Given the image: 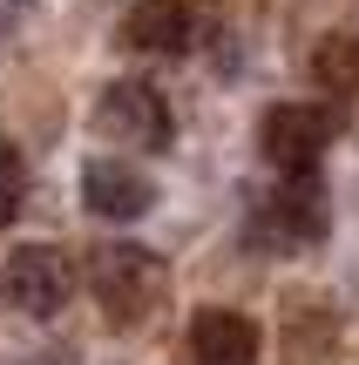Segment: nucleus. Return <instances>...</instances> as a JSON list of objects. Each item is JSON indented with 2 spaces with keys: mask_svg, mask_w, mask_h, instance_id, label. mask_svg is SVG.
<instances>
[{
  "mask_svg": "<svg viewBox=\"0 0 359 365\" xmlns=\"http://www.w3.org/2000/svg\"><path fill=\"white\" fill-rule=\"evenodd\" d=\"M95 291H102V304L116 318H143L149 304L163 298V257L156 250H143V244H116V250H102L95 257Z\"/></svg>",
  "mask_w": 359,
  "mask_h": 365,
  "instance_id": "f257e3e1",
  "label": "nucleus"
},
{
  "mask_svg": "<svg viewBox=\"0 0 359 365\" xmlns=\"http://www.w3.org/2000/svg\"><path fill=\"white\" fill-rule=\"evenodd\" d=\"M325 143H333V115H325V108L278 102V108L265 115V156L278 163L285 176H305L312 163L325 156Z\"/></svg>",
  "mask_w": 359,
  "mask_h": 365,
  "instance_id": "f03ea898",
  "label": "nucleus"
},
{
  "mask_svg": "<svg viewBox=\"0 0 359 365\" xmlns=\"http://www.w3.org/2000/svg\"><path fill=\"white\" fill-rule=\"evenodd\" d=\"M68 291H75V277H68V257L54 244H21L7 257V298L21 304V312L54 318L68 304Z\"/></svg>",
  "mask_w": 359,
  "mask_h": 365,
  "instance_id": "7ed1b4c3",
  "label": "nucleus"
},
{
  "mask_svg": "<svg viewBox=\"0 0 359 365\" xmlns=\"http://www.w3.org/2000/svg\"><path fill=\"white\" fill-rule=\"evenodd\" d=\"M102 129L122 135V143H136V149H163L170 143V102H163V88H149V81H116V88L102 95Z\"/></svg>",
  "mask_w": 359,
  "mask_h": 365,
  "instance_id": "20e7f679",
  "label": "nucleus"
},
{
  "mask_svg": "<svg viewBox=\"0 0 359 365\" xmlns=\"http://www.w3.org/2000/svg\"><path fill=\"white\" fill-rule=\"evenodd\" d=\"M81 203H89V217H102V223H136L149 203H156V190H149L143 170L95 156V163H81Z\"/></svg>",
  "mask_w": 359,
  "mask_h": 365,
  "instance_id": "39448f33",
  "label": "nucleus"
},
{
  "mask_svg": "<svg viewBox=\"0 0 359 365\" xmlns=\"http://www.w3.org/2000/svg\"><path fill=\"white\" fill-rule=\"evenodd\" d=\"M190 359L197 365H258V325L244 312H197L190 318Z\"/></svg>",
  "mask_w": 359,
  "mask_h": 365,
  "instance_id": "423d86ee",
  "label": "nucleus"
},
{
  "mask_svg": "<svg viewBox=\"0 0 359 365\" xmlns=\"http://www.w3.org/2000/svg\"><path fill=\"white\" fill-rule=\"evenodd\" d=\"M190 27H197V7L190 0H136V14H129V48H143V54H183L190 48Z\"/></svg>",
  "mask_w": 359,
  "mask_h": 365,
  "instance_id": "0eeeda50",
  "label": "nucleus"
},
{
  "mask_svg": "<svg viewBox=\"0 0 359 365\" xmlns=\"http://www.w3.org/2000/svg\"><path fill=\"white\" fill-rule=\"evenodd\" d=\"M21 196H27V170H21V149L0 143V223L21 217Z\"/></svg>",
  "mask_w": 359,
  "mask_h": 365,
  "instance_id": "6e6552de",
  "label": "nucleus"
}]
</instances>
